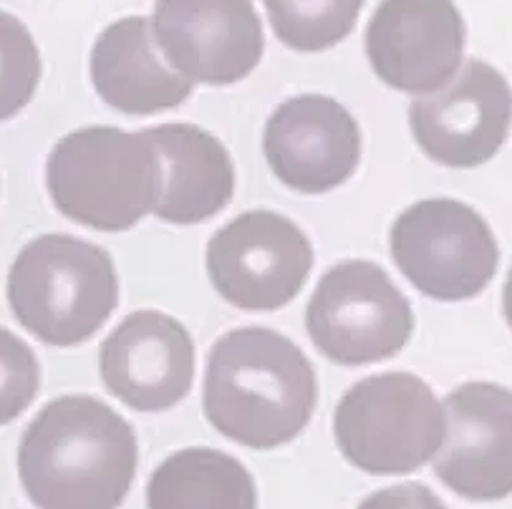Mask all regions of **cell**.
<instances>
[{
  "instance_id": "obj_17",
  "label": "cell",
  "mask_w": 512,
  "mask_h": 509,
  "mask_svg": "<svg viewBox=\"0 0 512 509\" xmlns=\"http://www.w3.org/2000/svg\"><path fill=\"white\" fill-rule=\"evenodd\" d=\"M147 509H258V489L235 457L192 447L154 469L147 484Z\"/></svg>"
},
{
  "instance_id": "obj_4",
  "label": "cell",
  "mask_w": 512,
  "mask_h": 509,
  "mask_svg": "<svg viewBox=\"0 0 512 509\" xmlns=\"http://www.w3.org/2000/svg\"><path fill=\"white\" fill-rule=\"evenodd\" d=\"M46 187L71 222L99 232L132 230L157 205V154L144 132L86 126L53 147Z\"/></svg>"
},
{
  "instance_id": "obj_8",
  "label": "cell",
  "mask_w": 512,
  "mask_h": 509,
  "mask_svg": "<svg viewBox=\"0 0 512 509\" xmlns=\"http://www.w3.org/2000/svg\"><path fill=\"white\" fill-rule=\"evenodd\" d=\"M205 265L227 303L263 313L301 293L313 268V247L288 217L253 210L210 237Z\"/></svg>"
},
{
  "instance_id": "obj_6",
  "label": "cell",
  "mask_w": 512,
  "mask_h": 509,
  "mask_svg": "<svg viewBox=\"0 0 512 509\" xmlns=\"http://www.w3.org/2000/svg\"><path fill=\"white\" fill-rule=\"evenodd\" d=\"M306 328L328 361L366 366L394 358L407 346L414 313L407 295L379 265L346 260L318 280L306 310Z\"/></svg>"
},
{
  "instance_id": "obj_13",
  "label": "cell",
  "mask_w": 512,
  "mask_h": 509,
  "mask_svg": "<svg viewBox=\"0 0 512 509\" xmlns=\"http://www.w3.org/2000/svg\"><path fill=\"white\" fill-rule=\"evenodd\" d=\"M99 368L111 396L134 411L159 414L190 394L195 343L172 315L137 310L101 343Z\"/></svg>"
},
{
  "instance_id": "obj_20",
  "label": "cell",
  "mask_w": 512,
  "mask_h": 509,
  "mask_svg": "<svg viewBox=\"0 0 512 509\" xmlns=\"http://www.w3.org/2000/svg\"><path fill=\"white\" fill-rule=\"evenodd\" d=\"M41 366L23 338L0 328V426L11 424L36 401Z\"/></svg>"
},
{
  "instance_id": "obj_14",
  "label": "cell",
  "mask_w": 512,
  "mask_h": 509,
  "mask_svg": "<svg viewBox=\"0 0 512 509\" xmlns=\"http://www.w3.org/2000/svg\"><path fill=\"white\" fill-rule=\"evenodd\" d=\"M263 152L288 189L323 195L359 169L361 129L338 101L321 94L296 96L270 114Z\"/></svg>"
},
{
  "instance_id": "obj_22",
  "label": "cell",
  "mask_w": 512,
  "mask_h": 509,
  "mask_svg": "<svg viewBox=\"0 0 512 509\" xmlns=\"http://www.w3.org/2000/svg\"><path fill=\"white\" fill-rule=\"evenodd\" d=\"M502 308H505V318L512 328V268L510 275H507V283H505V298H502Z\"/></svg>"
},
{
  "instance_id": "obj_1",
  "label": "cell",
  "mask_w": 512,
  "mask_h": 509,
  "mask_svg": "<svg viewBox=\"0 0 512 509\" xmlns=\"http://www.w3.org/2000/svg\"><path fill=\"white\" fill-rule=\"evenodd\" d=\"M137 434L91 396H61L31 421L18 474L38 509H119L137 474Z\"/></svg>"
},
{
  "instance_id": "obj_5",
  "label": "cell",
  "mask_w": 512,
  "mask_h": 509,
  "mask_svg": "<svg viewBox=\"0 0 512 509\" xmlns=\"http://www.w3.org/2000/svg\"><path fill=\"white\" fill-rule=\"evenodd\" d=\"M338 452L366 474H409L432 462L444 436V411L414 373H376L351 386L333 414Z\"/></svg>"
},
{
  "instance_id": "obj_18",
  "label": "cell",
  "mask_w": 512,
  "mask_h": 509,
  "mask_svg": "<svg viewBox=\"0 0 512 509\" xmlns=\"http://www.w3.org/2000/svg\"><path fill=\"white\" fill-rule=\"evenodd\" d=\"M283 46L301 53L333 48L354 31L364 0H263Z\"/></svg>"
},
{
  "instance_id": "obj_10",
  "label": "cell",
  "mask_w": 512,
  "mask_h": 509,
  "mask_svg": "<svg viewBox=\"0 0 512 509\" xmlns=\"http://www.w3.org/2000/svg\"><path fill=\"white\" fill-rule=\"evenodd\" d=\"M152 33L169 66L192 84L243 81L265 48L253 0H157Z\"/></svg>"
},
{
  "instance_id": "obj_15",
  "label": "cell",
  "mask_w": 512,
  "mask_h": 509,
  "mask_svg": "<svg viewBox=\"0 0 512 509\" xmlns=\"http://www.w3.org/2000/svg\"><path fill=\"white\" fill-rule=\"evenodd\" d=\"M159 162L154 215L172 225H197L225 210L235 192L233 159L217 137L195 124L142 129Z\"/></svg>"
},
{
  "instance_id": "obj_11",
  "label": "cell",
  "mask_w": 512,
  "mask_h": 509,
  "mask_svg": "<svg viewBox=\"0 0 512 509\" xmlns=\"http://www.w3.org/2000/svg\"><path fill=\"white\" fill-rule=\"evenodd\" d=\"M465 21L452 0H381L366 28L371 69L402 94H432L462 66Z\"/></svg>"
},
{
  "instance_id": "obj_21",
  "label": "cell",
  "mask_w": 512,
  "mask_h": 509,
  "mask_svg": "<svg viewBox=\"0 0 512 509\" xmlns=\"http://www.w3.org/2000/svg\"><path fill=\"white\" fill-rule=\"evenodd\" d=\"M356 509H447L429 487L417 482L396 484L366 497Z\"/></svg>"
},
{
  "instance_id": "obj_2",
  "label": "cell",
  "mask_w": 512,
  "mask_h": 509,
  "mask_svg": "<svg viewBox=\"0 0 512 509\" xmlns=\"http://www.w3.org/2000/svg\"><path fill=\"white\" fill-rule=\"evenodd\" d=\"M318 404L311 361L291 338L260 326L217 338L207 356L202 406L222 436L250 449L296 439Z\"/></svg>"
},
{
  "instance_id": "obj_19",
  "label": "cell",
  "mask_w": 512,
  "mask_h": 509,
  "mask_svg": "<svg viewBox=\"0 0 512 509\" xmlns=\"http://www.w3.org/2000/svg\"><path fill=\"white\" fill-rule=\"evenodd\" d=\"M41 81V53L26 23L0 13V121L13 119Z\"/></svg>"
},
{
  "instance_id": "obj_9",
  "label": "cell",
  "mask_w": 512,
  "mask_h": 509,
  "mask_svg": "<svg viewBox=\"0 0 512 509\" xmlns=\"http://www.w3.org/2000/svg\"><path fill=\"white\" fill-rule=\"evenodd\" d=\"M512 119V91L490 63L467 61L432 94L409 106V126L432 162L452 169L485 164L505 144Z\"/></svg>"
},
{
  "instance_id": "obj_12",
  "label": "cell",
  "mask_w": 512,
  "mask_h": 509,
  "mask_svg": "<svg viewBox=\"0 0 512 509\" xmlns=\"http://www.w3.org/2000/svg\"><path fill=\"white\" fill-rule=\"evenodd\" d=\"M444 436L434 474L470 502L512 494V391L497 384H462L442 404Z\"/></svg>"
},
{
  "instance_id": "obj_16",
  "label": "cell",
  "mask_w": 512,
  "mask_h": 509,
  "mask_svg": "<svg viewBox=\"0 0 512 509\" xmlns=\"http://www.w3.org/2000/svg\"><path fill=\"white\" fill-rule=\"evenodd\" d=\"M91 81L104 104L129 116L177 109L195 89L162 61L152 23L139 16L122 18L101 33L91 51Z\"/></svg>"
},
{
  "instance_id": "obj_3",
  "label": "cell",
  "mask_w": 512,
  "mask_h": 509,
  "mask_svg": "<svg viewBox=\"0 0 512 509\" xmlns=\"http://www.w3.org/2000/svg\"><path fill=\"white\" fill-rule=\"evenodd\" d=\"M8 303L38 341L79 346L117 308V268L99 245L71 235H41L23 247L8 273Z\"/></svg>"
},
{
  "instance_id": "obj_7",
  "label": "cell",
  "mask_w": 512,
  "mask_h": 509,
  "mask_svg": "<svg viewBox=\"0 0 512 509\" xmlns=\"http://www.w3.org/2000/svg\"><path fill=\"white\" fill-rule=\"evenodd\" d=\"M391 258L404 278L432 300L460 303L495 278L500 250L485 217L457 200H422L396 217Z\"/></svg>"
}]
</instances>
